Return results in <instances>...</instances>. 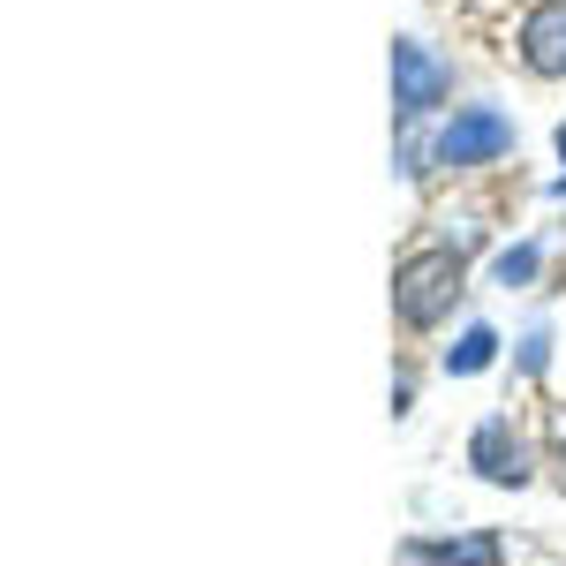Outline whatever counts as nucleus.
<instances>
[{
  "mask_svg": "<svg viewBox=\"0 0 566 566\" xmlns=\"http://www.w3.org/2000/svg\"><path fill=\"white\" fill-rule=\"evenodd\" d=\"M461 280H469L461 250H446V242H431V250H408V258L392 264V317H400L408 333H431L438 317L453 310Z\"/></svg>",
  "mask_w": 566,
  "mask_h": 566,
  "instance_id": "nucleus-1",
  "label": "nucleus"
},
{
  "mask_svg": "<svg viewBox=\"0 0 566 566\" xmlns=\"http://www.w3.org/2000/svg\"><path fill=\"white\" fill-rule=\"evenodd\" d=\"M506 151H514V122H506L499 106H461V114L431 136L438 167H491V159H506Z\"/></svg>",
  "mask_w": 566,
  "mask_h": 566,
  "instance_id": "nucleus-2",
  "label": "nucleus"
},
{
  "mask_svg": "<svg viewBox=\"0 0 566 566\" xmlns=\"http://www.w3.org/2000/svg\"><path fill=\"white\" fill-rule=\"evenodd\" d=\"M446 98H453V69L423 39H392V114L400 122H423Z\"/></svg>",
  "mask_w": 566,
  "mask_h": 566,
  "instance_id": "nucleus-3",
  "label": "nucleus"
},
{
  "mask_svg": "<svg viewBox=\"0 0 566 566\" xmlns=\"http://www.w3.org/2000/svg\"><path fill=\"white\" fill-rule=\"evenodd\" d=\"M469 469L483 483H499V491H522L536 469H528V438L514 431V416H483L476 438H469Z\"/></svg>",
  "mask_w": 566,
  "mask_h": 566,
  "instance_id": "nucleus-4",
  "label": "nucleus"
},
{
  "mask_svg": "<svg viewBox=\"0 0 566 566\" xmlns=\"http://www.w3.org/2000/svg\"><path fill=\"white\" fill-rule=\"evenodd\" d=\"M506 559V544L476 528V536H408L400 544V566H499Z\"/></svg>",
  "mask_w": 566,
  "mask_h": 566,
  "instance_id": "nucleus-5",
  "label": "nucleus"
},
{
  "mask_svg": "<svg viewBox=\"0 0 566 566\" xmlns=\"http://www.w3.org/2000/svg\"><path fill=\"white\" fill-rule=\"evenodd\" d=\"M522 69L528 76H566V0H544V8H528L522 23Z\"/></svg>",
  "mask_w": 566,
  "mask_h": 566,
  "instance_id": "nucleus-6",
  "label": "nucleus"
},
{
  "mask_svg": "<svg viewBox=\"0 0 566 566\" xmlns=\"http://www.w3.org/2000/svg\"><path fill=\"white\" fill-rule=\"evenodd\" d=\"M491 363H499V333H491V325H469V333L446 348V378H476Z\"/></svg>",
  "mask_w": 566,
  "mask_h": 566,
  "instance_id": "nucleus-7",
  "label": "nucleus"
},
{
  "mask_svg": "<svg viewBox=\"0 0 566 566\" xmlns=\"http://www.w3.org/2000/svg\"><path fill=\"white\" fill-rule=\"evenodd\" d=\"M536 264H544V242H514V250H499V258H491V280H499V287H528V280H536Z\"/></svg>",
  "mask_w": 566,
  "mask_h": 566,
  "instance_id": "nucleus-8",
  "label": "nucleus"
},
{
  "mask_svg": "<svg viewBox=\"0 0 566 566\" xmlns=\"http://www.w3.org/2000/svg\"><path fill=\"white\" fill-rule=\"evenodd\" d=\"M514 363H522V370H544V363H552V333L536 325V333L522 340V355H514Z\"/></svg>",
  "mask_w": 566,
  "mask_h": 566,
  "instance_id": "nucleus-9",
  "label": "nucleus"
},
{
  "mask_svg": "<svg viewBox=\"0 0 566 566\" xmlns=\"http://www.w3.org/2000/svg\"><path fill=\"white\" fill-rule=\"evenodd\" d=\"M544 446H552V461L566 469V408H552V416H544Z\"/></svg>",
  "mask_w": 566,
  "mask_h": 566,
  "instance_id": "nucleus-10",
  "label": "nucleus"
},
{
  "mask_svg": "<svg viewBox=\"0 0 566 566\" xmlns=\"http://www.w3.org/2000/svg\"><path fill=\"white\" fill-rule=\"evenodd\" d=\"M559 159H566V129H559ZM559 197H566V175H559Z\"/></svg>",
  "mask_w": 566,
  "mask_h": 566,
  "instance_id": "nucleus-11",
  "label": "nucleus"
}]
</instances>
